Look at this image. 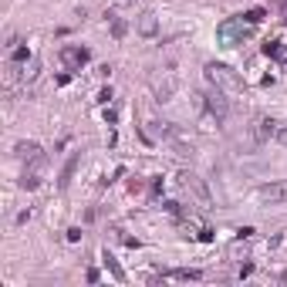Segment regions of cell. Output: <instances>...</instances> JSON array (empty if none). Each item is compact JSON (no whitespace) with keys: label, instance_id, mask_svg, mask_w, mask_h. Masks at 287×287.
<instances>
[{"label":"cell","instance_id":"cell-4","mask_svg":"<svg viewBox=\"0 0 287 287\" xmlns=\"http://www.w3.org/2000/svg\"><path fill=\"white\" fill-rule=\"evenodd\" d=\"M179 186L189 189V193L196 196V203L203 206V210H213V196H210V189H206V183H203L196 173H179Z\"/></svg>","mask_w":287,"mask_h":287},{"label":"cell","instance_id":"cell-25","mask_svg":"<svg viewBox=\"0 0 287 287\" xmlns=\"http://www.w3.org/2000/svg\"><path fill=\"white\" fill-rule=\"evenodd\" d=\"M81 240V226H71V230H68V243H78Z\"/></svg>","mask_w":287,"mask_h":287},{"label":"cell","instance_id":"cell-19","mask_svg":"<svg viewBox=\"0 0 287 287\" xmlns=\"http://www.w3.org/2000/svg\"><path fill=\"white\" fill-rule=\"evenodd\" d=\"M27 58H31V51H27V47H14V54H11V61H17V65H24V61H27Z\"/></svg>","mask_w":287,"mask_h":287},{"label":"cell","instance_id":"cell-8","mask_svg":"<svg viewBox=\"0 0 287 287\" xmlns=\"http://www.w3.org/2000/svg\"><path fill=\"white\" fill-rule=\"evenodd\" d=\"M17 159H24V162H31V166H37V162H44V152H41V145L37 142H17Z\"/></svg>","mask_w":287,"mask_h":287},{"label":"cell","instance_id":"cell-12","mask_svg":"<svg viewBox=\"0 0 287 287\" xmlns=\"http://www.w3.org/2000/svg\"><path fill=\"white\" fill-rule=\"evenodd\" d=\"M274 132H277V122L274 119H257V129H254V139H257V142H267Z\"/></svg>","mask_w":287,"mask_h":287},{"label":"cell","instance_id":"cell-22","mask_svg":"<svg viewBox=\"0 0 287 287\" xmlns=\"http://www.w3.org/2000/svg\"><path fill=\"white\" fill-rule=\"evenodd\" d=\"M95 101H98V105H108V101H111V88H101V91H98V98H95Z\"/></svg>","mask_w":287,"mask_h":287},{"label":"cell","instance_id":"cell-29","mask_svg":"<svg viewBox=\"0 0 287 287\" xmlns=\"http://www.w3.org/2000/svg\"><path fill=\"white\" fill-rule=\"evenodd\" d=\"M250 274H254V264H243L240 267V280H243V277H250Z\"/></svg>","mask_w":287,"mask_h":287},{"label":"cell","instance_id":"cell-13","mask_svg":"<svg viewBox=\"0 0 287 287\" xmlns=\"http://www.w3.org/2000/svg\"><path fill=\"white\" fill-rule=\"evenodd\" d=\"M101 264H105V270H108V274L115 277V280H125V270H122V264L108 254V250H101Z\"/></svg>","mask_w":287,"mask_h":287},{"label":"cell","instance_id":"cell-1","mask_svg":"<svg viewBox=\"0 0 287 287\" xmlns=\"http://www.w3.org/2000/svg\"><path fill=\"white\" fill-rule=\"evenodd\" d=\"M250 27L254 24H247L243 17H230V21H223L216 27V41H220V47H237L250 37Z\"/></svg>","mask_w":287,"mask_h":287},{"label":"cell","instance_id":"cell-7","mask_svg":"<svg viewBox=\"0 0 287 287\" xmlns=\"http://www.w3.org/2000/svg\"><path fill=\"white\" fill-rule=\"evenodd\" d=\"M206 108L213 111V115H216V119H226V115H230V101H226V91H220V88H213L210 95H206Z\"/></svg>","mask_w":287,"mask_h":287},{"label":"cell","instance_id":"cell-26","mask_svg":"<svg viewBox=\"0 0 287 287\" xmlns=\"http://www.w3.org/2000/svg\"><path fill=\"white\" fill-rule=\"evenodd\" d=\"M274 139H277V142H284V145H287V125H277V132H274Z\"/></svg>","mask_w":287,"mask_h":287},{"label":"cell","instance_id":"cell-10","mask_svg":"<svg viewBox=\"0 0 287 287\" xmlns=\"http://www.w3.org/2000/svg\"><path fill=\"white\" fill-rule=\"evenodd\" d=\"M78 162H81V155H71V159H68L65 162V169H61V179H58V189H61V193H65L68 186H71V179H75V169H78Z\"/></svg>","mask_w":287,"mask_h":287},{"label":"cell","instance_id":"cell-2","mask_svg":"<svg viewBox=\"0 0 287 287\" xmlns=\"http://www.w3.org/2000/svg\"><path fill=\"white\" fill-rule=\"evenodd\" d=\"M206 78L213 81V88H220V91H230V95H237V91H243V78L233 71V68L226 65H206Z\"/></svg>","mask_w":287,"mask_h":287},{"label":"cell","instance_id":"cell-23","mask_svg":"<svg viewBox=\"0 0 287 287\" xmlns=\"http://www.w3.org/2000/svg\"><path fill=\"white\" fill-rule=\"evenodd\" d=\"M105 122H108V125H115V122H119V111L108 108V105H105Z\"/></svg>","mask_w":287,"mask_h":287},{"label":"cell","instance_id":"cell-20","mask_svg":"<svg viewBox=\"0 0 287 287\" xmlns=\"http://www.w3.org/2000/svg\"><path fill=\"white\" fill-rule=\"evenodd\" d=\"M85 280H88V284H98V280H101L98 267H88V270H85Z\"/></svg>","mask_w":287,"mask_h":287},{"label":"cell","instance_id":"cell-16","mask_svg":"<svg viewBox=\"0 0 287 287\" xmlns=\"http://www.w3.org/2000/svg\"><path fill=\"white\" fill-rule=\"evenodd\" d=\"M125 34H129V24L122 21V17H115V21H111V37H115V41H122Z\"/></svg>","mask_w":287,"mask_h":287},{"label":"cell","instance_id":"cell-6","mask_svg":"<svg viewBox=\"0 0 287 287\" xmlns=\"http://www.w3.org/2000/svg\"><path fill=\"white\" fill-rule=\"evenodd\" d=\"M88 47H78V44H68V47H61V65L65 68H71V71H75V68H81L85 65V61H88Z\"/></svg>","mask_w":287,"mask_h":287},{"label":"cell","instance_id":"cell-17","mask_svg":"<svg viewBox=\"0 0 287 287\" xmlns=\"http://www.w3.org/2000/svg\"><path fill=\"white\" fill-rule=\"evenodd\" d=\"M264 17H267V11H264V7H250V11L243 14V21H247V24H260Z\"/></svg>","mask_w":287,"mask_h":287},{"label":"cell","instance_id":"cell-3","mask_svg":"<svg viewBox=\"0 0 287 287\" xmlns=\"http://www.w3.org/2000/svg\"><path fill=\"white\" fill-rule=\"evenodd\" d=\"M155 129H159V135H162V142H166L169 149H173V152L179 155V159H193V155H196L193 142H189L186 135L179 132L176 125H169V122H162V125H155Z\"/></svg>","mask_w":287,"mask_h":287},{"label":"cell","instance_id":"cell-27","mask_svg":"<svg viewBox=\"0 0 287 287\" xmlns=\"http://www.w3.org/2000/svg\"><path fill=\"white\" fill-rule=\"evenodd\" d=\"M254 226H243V230H237V237H240V240H250V237H254Z\"/></svg>","mask_w":287,"mask_h":287},{"label":"cell","instance_id":"cell-11","mask_svg":"<svg viewBox=\"0 0 287 287\" xmlns=\"http://www.w3.org/2000/svg\"><path fill=\"white\" fill-rule=\"evenodd\" d=\"M152 91H155V98L159 101H169L173 98V91H176V81H173V78H162V81L152 78Z\"/></svg>","mask_w":287,"mask_h":287},{"label":"cell","instance_id":"cell-5","mask_svg":"<svg viewBox=\"0 0 287 287\" xmlns=\"http://www.w3.org/2000/svg\"><path fill=\"white\" fill-rule=\"evenodd\" d=\"M257 199L260 203H287V183H267V186L257 189Z\"/></svg>","mask_w":287,"mask_h":287},{"label":"cell","instance_id":"cell-9","mask_svg":"<svg viewBox=\"0 0 287 287\" xmlns=\"http://www.w3.org/2000/svg\"><path fill=\"white\" fill-rule=\"evenodd\" d=\"M162 277H169V280H203V270H196V267H173V270H162Z\"/></svg>","mask_w":287,"mask_h":287},{"label":"cell","instance_id":"cell-24","mask_svg":"<svg viewBox=\"0 0 287 287\" xmlns=\"http://www.w3.org/2000/svg\"><path fill=\"white\" fill-rule=\"evenodd\" d=\"M166 213H173V216H179V213H183V203H173V199H169V203H166Z\"/></svg>","mask_w":287,"mask_h":287},{"label":"cell","instance_id":"cell-30","mask_svg":"<svg viewBox=\"0 0 287 287\" xmlns=\"http://www.w3.org/2000/svg\"><path fill=\"white\" fill-rule=\"evenodd\" d=\"M284 24H287V14H284Z\"/></svg>","mask_w":287,"mask_h":287},{"label":"cell","instance_id":"cell-28","mask_svg":"<svg viewBox=\"0 0 287 287\" xmlns=\"http://www.w3.org/2000/svg\"><path fill=\"white\" fill-rule=\"evenodd\" d=\"M196 237H199V240H203V243H213V230H206V226H203V230H199Z\"/></svg>","mask_w":287,"mask_h":287},{"label":"cell","instance_id":"cell-15","mask_svg":"<svg viewBox=\"0 0 287 287\" xmlns=\"http://www.w3.org/2000/svg\"><path fill=\"white\" fill-rule=\"evenodd\" d=\"M155 31H159V21H155V14H142V21H139V34L152 37Z\"/></svg>","mask_w":287,"mask_h":287},{"label":"cell","instance_id":"cell-14","mask_svg":"<svg viewBox=\"0 0 287 287\" xmlns=\"http://www.w3.org/2000/svg\"><path fill=\"white\" fill-rule=\"evenodd\" d=\"M264 54L274 58V61H280V65H287V47L280 44V41H267V44H264Z\"/></svg>","mask_w":287,"mask_h":287},{"label":"cell","instance_id":"cell-18","mask_svg":"<svg viewBox=\"0 0 287 287\" xmlns=\"http://www.w3.org/2000/svg\"><path fill=\"white\" fill-rule=\"evenodd\" d=\"M41 186V176H37V173H24L21 176V189H37Z\"/></svg>","mask_w":287,"mask_h":287},{"label":"cell","instance_id":"cell-21","mask_svg":"<svg viewBox=\"0 0 287 287\" xmlns=\"http://www.w3.org/2000/svg\"><path fill=\"white\" fill-rule=\"evenodd\" d=\"M37 71H41V65H37V61H31V68L24 71V81H34V78H37Z\"/></svg>","mask_w":287,"mask_h":287}]
</instances>
